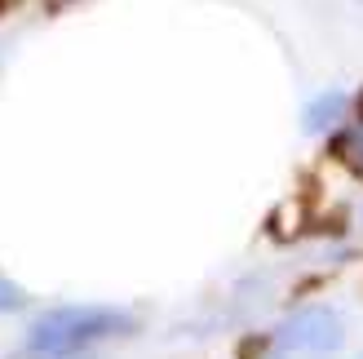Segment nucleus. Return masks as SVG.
<instances>
[{
    "instance_id": "1",
    "label": "nucleus",
    "mask_w": 363,
    "mask_h": 359,
    "mask_svg": "<svg viewBox=\"0 0 363 359\" xmlns=\"http://www.w3.org/2000/svg\"><path fill=\"white\" fill-rule=\"evenodd\" d=\"M133 315H124L116 306H58L45 311L27 333V355L35 359H71L84 346L102 342V337L129 333Z\"/></svg>"
},
{
    "instance_id": "2",
    "label": "nucleus",
    "mask_w": 363,
    "mask_h": 359,
    "mask_svg": "<svg viewBox=\"0 0 363 359\" xmlns=\"http://www.w3.org/2000/svg\"><path fill=\"white\" fill-rule=\"evenodd\" d=\"M341 337H346V324L333 306H301L275 328L266 359H328L337 355Z\"/></svg>"
},
{
    "instance_id": "3",
    "label": "nucleus",
    "mask_w": 363,
    "mask_h": 359,
    "mask_svg": "<svg viewBox=\"0 0 363 359\" xmlns=\"http://www.w3.org/2000/svg\"><path fill=\"white\" fill-rule=\"evenodd\" d=\"M341 111H346V98H341V94H319L311 106H306V129H311V133H319V129H328V124H337L341 120Z\"/></svg>"
},
{
    "instance_id": "4",
    "label": "nucleus",
    "mask_w": 363,
    "mask_h": 359,
    "mask_svg": "<svg viewBox=\"0 0 363 359\" xmlns=\"http://www.w3.org/2000/svg\"><path fill=\"white\" fill-rule=\"evenodd\" d=\"M337 155L346 160V169H354L363 177V120H354L350 129L337 133Z\"/></svg>"
},
{
    "instance_id": "5",
    "label": "nucleus",
    "mask_w": 363,
    "mask_h": 359,
    "mask_svg": "<svg viewBox=\"0 0 363 359\" xmlns=\"http://www.w3.org/2000/svg\"><path fill=\"white\" fill-rule=\"evenodd\" d=\"M23 289H18V284L13 280H5V275H0V311H18V306H23Z\"/></svg>"
},
{
    "instance_id": "6",
    "label": "nucleus",
    "mask_w": 363,
    "mask_h": 359,
    "mask_svg": "<svg viewBox=\"0 0 363 359\" xmlns=\"http://www.w3.org/2000/svg\"><path fill=\"white\" fill-rule=\"evenodd\" d=\"M359 359H363V355H359Z\"/></svg>"
}]
</instances>
